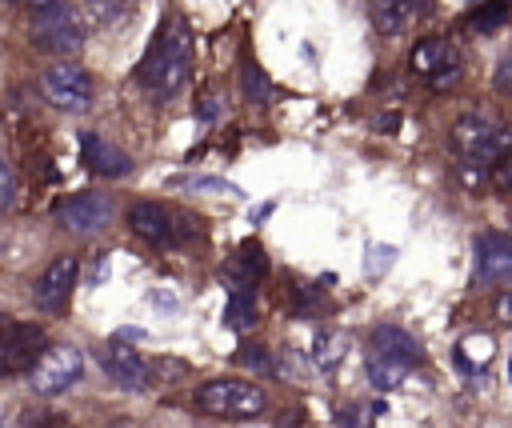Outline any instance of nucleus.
Masks as SVG:
<instances>
[{
	"instance_id": "f257e3e1",
	"label": "nucleus",
	"mask_w": 512,
	"mask_h": 428,
	"mask_svg": "<svg viewBox=\"0 0 512 428\" xmlns=\"http://www.w3.org/2000/svg\"><path fill=\"white\" fill-rule=\"evenodd\" d=\"M192 68V28L184 16H172L160 32V40L152 44V52L140 64V80L148 84V92L156 96H172Z\"/></svg>"
},
{
	"instance_id": "f03ea898",
	"label": "nucleus",
	"mask_w": 512,
	"mask_h": 428,
	"mask_svg": "<svg viewBox=\"0 0 512 428\" xmlns=\"http://www.w3.org/2000/svg\"><path fill=\"white\" fill-rule=\"evenodd\" d=\"M192 404L220 420H252L264 412V392L248 380H208L196 388Z\"/></svg>"
},
{
	"instance_id": "7ed1b4c3",
	"label": "nucleus",
	"mask_w": 512,
	"mask_h": 428,
	"mask_svg": "<svg viewBox=\"0 0 512 428\" xmlns=\"http://www.w3.org/2000/svg\"><path fill=\"white\" fill-rule=\"evenodd\" d=\"M84 372V356L76 344H52L36 356V364L28 368V380H32V392L40 396H56L64 388H72Z\"/></svg>"
},
{
	"instance_id": "20e7f679",
	"label": "nucleus",
	"mask_w": 512,
	"mask_h": 428,
	"mask_svg": "<svg viewBox=\"0 0 512 428\" xmlns=\"http://www.w3.org/2000/svg\"><path fill=\"white\" fill-rule=\"evenodd\" d=\"M32 44L52 56H76L84 48V28L68 4H56V8L32 16Z\"/></svg>"
},
{
	"instance_id": "39448f33",
	"label": "nucleus",
	"mask_w": 512,
	"mask_h": 428,
	"mask_svg": "<svg viewBox=\"0 0 512 428\" xmlns=\"http://www.w3.org/2000/svg\"><path fill=\"white\" fill-rule=\"evenodd\" d=\"M408 68L424 76L432 88H452L460 80V48L444 36H428L408 52Z\"/></svg>"
},
{
	"instance_id": "423d86ee",
	"label": "nucleus",
	"mask_w": 512,
	"mask_h": 428,
	"mask_svg": "<svg viewBox=\"0 0 512 428\" xmlns=\"http://www.w3.org/2000/svg\"><path fill=\"white\" fill-rule=\"evenodd\" d=\"M40 92L48 104H56L60 112H88L92 108V76L76 64H52L40 76Z\"/></svg>"
},
{
	"instance_id": "0eeeda50",
	"label": "nucleus",
	"mask_w": 512,
	"mask_h": 428,
	"mask_svg": "<svg viewBox=\"0 0 512 428\" xmlns=\"http://www.w3.org/2000/svg\"><path fill=\"white\" fill-rule=\"evenodd\" d=\"M56 224L64 232H76V236H92V232H104L112 224V200L100 196V192H76L68 196L60 208H56Z\"/></svg>"
},
{
	"instance_id": "6e6552de",
	"label": "nucleus",
	"mask_w": 512,
	"mask_h": 428,
	"mask_svg": "<svg viewBox=\"0 0 512 428\" xmlns=\"http://www.w3.org/2000/svg\"><path fill=\"white\" fill-rule=\"evenodd\" d=\"M76 280H80V260L76 256H56L44 272H40V280H36V304L48 312V316H60L64 308H68V300H72V292H76Z\"/></svg>"
},
{
	"instance_id": "1a4fd4ad",
	"label": "nucleus",
	"mask_w": 512,
	"mask_h": 428,
	"mask_svg": "<svg viewBox=\"0 0 512 428\" xmlns=\"http://www.w3.org/2000/svg\"><path fill=\"white\" fill-rule=\"evenodd\" d=\"M44 328L40 324H4L0 328V376L24 372L44 352Z\"/></svg>"
},
{
	"instance_id": "9d476101",
	"label": "nucleus",
	"mask_w": 512,
	"mask_h": 428,
	"mask_svg": "<svg viewBox=\"0 0 512 428\" xmlns=\"http://www.w3.org/2000/svg\"><path fill=\"white\" fill-rule=\"evenodd\" d=\"M176 212L172 208H164V204H156V200H140V204H132L128 208V228L140 236V240H148V244H160V248H168V244H176Z\"/></svg>"
},
{
	"instance_id": "9b49d317",
	"label": "nucleus",
	"mask_w": 512,
	"mask_h": 428,
	"mask_svg": "<svg viewBox=\"0 0 512 428\" xmlns=\"http://www.w3.org/2000/svg\"><path fill=\"white\" fill-rule=\"evenodd\" d=\"M472 248H476V272H480V280H488V284L508 280V272H512V240L504 232H480Z\"/></svg>"
},
{
	"instance_id": "f8f14e48",
	"label": "nucleus",
	"mask_w": 512,
	"mask_h": 428,
	"mask_svg": "<svg viewBox=\"0 0 512 428\" xmlns=\"http://www.w3.org/2000/svg\"><path fill=\"white\" fill-rule=\"evenodd\" d=\"M80 152H84V164L96 172V176H128L132 172V160H128V152L124 148H116L112 140H104V136H96V132H84L80 136Z\"/></svg>"
},
{
	"instance_id": "ddd939ff",
	"label": "nucleus",
	"mask_w": 512,
	"mask_h": 428,
	"mask_svg": "<svg viewBox=\"0 0 512 428\" xmlns=\"http://www.w3.org/2000/svg\"><path fill=\"white\" fill-rule=\"evenodd\" d=\"M104 368H108V376H112L120 388H128V392H144V388L152 384V372L144 368V360H140L132 348H124L120 340L108 344V352H104Z\"/></svg>"
},
{
	"instance_id": "4468645a",
	"label": "nucleus",
	"mask_w": 512,
	"mask_h": 428,
	"mask_svg": "<svg viewBox=\"0 0 512 428\" xmlns=\"http://www.w3.org/2000/svg\"><path fill=\"white\" fill-rule=\"evenodd\" d=\"M432 0H372V24L380 36H400L412 20L428 16Z\"/></svg>"
},
{
	"instance_id": "2eb2a0df",
	"label": "nucleus",
	"mask_w": 512,
	"mask_h": 428,
	"mask_svg": "<svg viewBox=\"0 0 512 428\" xmlns=\"http://www.w3.org/2000/svg\"><path fill=\"white\" fill-rule=\"evenodd\" d=\"M496 356V340L488 332H468L456 348H452V364L464 372V376H480Z\"/></svg>"
},
{
	"instance_id": "dca6fc26",
	"label": "nucleus",
	"mask_w": 512,
	"mask_h": 428,
	"mask_svg": "<svg viewBox=\"0 0 512 428\" xmlns=\"http://www.w3.org/2000/svg\"><path fill=\"white\" fill-rule=\"evenodd\" d=\"M372 352H376V356L404 360V364H416V360H420V344H416V336H408V332L396 328V324H380V328H372Z\"/></svg>"
},
{
	"instance_id": "f3484780",
	"label": "nucleus",
	"mask_w": 512,
	"mask_h": 428,
	"mask_svg": "<svg viewBox=\"0 0 512 428\" xmlns=\"http://www.w3.org/2000/svg\"><path fill=\"white\" fill-rule=\"evenodd\" d=\"M264 272H268V256H264V248H260L256 240H244V244L236 248V260L228 264V276L236 280V288H252Z\"/></svg>"
},
{
	"instance_id": "a211bd4d",
	"label": "nucleus",
	"mask_w": 512,
	"mask_h": 428,
	"mask_svg": "<svg viewBox=\"0 0 512 428\" xmlns=\"http://www.w3.org/2000/svg\"><path fill=\"white\" fill-rule=\"evenodd\" d=\"M364 372H368V384L372 388H380V392H392V388H400L408 376H412V364H404V360H392V356H368V364H364Z\"/></svg>"
},
{
	"instance_id": "6ab92c4d",
	"label": "nucleus",
	"mask_w": 512,
	"mask_h": 428,
	"mask_svg": "<svg viewBox=\"0 0 512 428\" xmlns=\"http://www.w3.org/2000/svg\"><path fill=\"white\" fill-rule=\"evenodd\" d=\"M344 352H348V340L340 332H332V328H320L316 332V340H312V364L320 372H332L344 360Z\"/></svg>"
},
{
	"instance_id": "aec40b11",
	"label": "nucleus",
	"mask_w": 512,
	"mask_h": 428,
	"mask_svg": "<svg viewBox=\"0 0 512 428\" xmlns=\"http://www.w3.org/2000/svg\"><path fill=\"white\" fill-rule=\"evenodd\" d=\"M224 324L232 332H244V328L256 324V296H252V288H232V296L224 304Z\"/></svg>"
},
{
	"instance_id": "412c9836",
	"label": "nucleus",
	"mask_w": 512,
	"mask_h": 428,
	"mask_svg": "<svg viewBox=\"0 0 512 428\" xmlns=\"http://www.w3.org/2000/svg\"><path fill=\"white\" fill-rule=\"evenodd\" d=\"M504 20H508V0H488V4L472 16V28H476V32H496Z\"/></svg>"
},
{
	"instance_id": "4be33fe9",
	"label": "nucleus",
	"mask_w": 512,
	"mask_h": 428,
	"mask_svg": "<svg viewBox=\"0 0 512 428\" xmlns=\"http://www.w3.org/2000/svg\"><path fill=\"white\" fill-rule=\"evenodd\" d=\"M244 96H248L252 104H264V100L272 96V80H268L256 64H248V68H244Z\"/></svg>"
},
{
	"instance_id": "5701e85b",
	"label": "nucleus",
	"mask_w": 512,
	"mask_h": 428,
	"mask_svg": "<svg viewBox=\"0 0 512 428\" xmlns=\"http://www.w3.org/2000/svg\"><path fill=\"white\" fill-rule=\"evenodd\" d=\"M456 176H460V184L468 188V192H480L484 184H488V164H480V160H460L456 164Z\"/></svg>"
},
{
	"instance_id": "b1692460",
	"label": "nucleus",
	"mask_w": 512,
	"mask_h": 428,
	"mask_svg": "<svg viewBox=\"0 0 512 428\" xmlns=\"http://www.w3.org/2000/svg\"><path fill=\"white\" fill-rule=\"evenodd\" d=\"M84 8H88V20L92 24H112L116 16H124L128 0H84Z\"/></svg>"
},
{
	"instance_id": "393cba45",
	"label": "nucleus",
	"mask_w": 512,
	"mask_h": 428,
	"mask_svg": "<svg viewBox=\"0 0 512 428\" xmlns=\"http://www.w3.org/2000/svg\"><path fill=\"white\" fill-rule=\"evenodd\" d=\"M392 260H396V248H392V244H384V248H380V244H372V248H368V264H364V268H368V276H380V272H388V268H392Z\"/></svg>"
},
{
	"instance_id": "a878e982",
	"label": "nucleus",
	"mask_w": 512,
	"mask_h": 428,
	"mask_svg": "<svg viewBox=\"0 0 512 428\" xmlns=\"http://www.w3.org/2000/svg\"><path fill=\"white\" fill-rule=\"evenodd\" d=\"M236 360H240L244 368H252V372H276V364L268 360V352H264V348H252V344H248V348H240V352H236Z\"/></svg>"
},
{
	"instance_id": "bb28decb",
	"label": "nucleus",
	"mask_w": 512,
	"mask_h": 428,
	"mask_svg": "<svg viewBox=\"0 0 512 428\" xmlns=\"http://www.w3.org/2000/svg\"><path fill=\"white\" fill-rule=\"evenodd\" d=\"M188 188H196V192H228V196H240V188H232V184H224V180H204V176H196V180H184Z\"/></svg>"
},
{
	"instance_id": "cd10ccee",
	"label": "nucleus",
	"mask_w": 512,
	"mask_h": 428,
	"mask_svg": "<svg viewBox=\"0 0 512 428\" xmlns=\"http://www.w3.org/2000/svg\"><path fill=\"white\" fill-rule=\"evenodd\" d=\"M488 168H492V184H496V192H508V168H512V160L500 156V160H492Z\"/></svg>"
},
{
	"instance_id": "c85d7f7f",
	"label": "nucleus",
	"mask_w": 512,
	"mask_h": 428,
	"mask_svg": "<svg viewBox=\"0 0 512 428\" xmlns=\"http://www.w3.org/2000/svg\"><path fill=\"white\" fill-rule=\"evenodd\" d=\"M8 200H12V172H8V164L0 160V208H8Z\"/></svg>"
},
{
	"instance_id": "c756f323",
	"label": "nucleus",
	"mask_w": 512,
	"mask_h": 428,
	"mask_svg": "<svg viewBox=\"0 0 512 428\" xmlns=\"http://www.w3.org/2000/svg\"><path fill=\"white\" fill-rule=\"evenodd\" d=\"M508 80H512V60H500V68H496V88L508 92Z\"/></svg>"
},
{
	"instance_id": "7c9ffc66",
	"label": "nucleus",
	"mask_w": 512,
	"mask_h": 428,
	"mask_svg": "<svg viewBox=\"0 0 512 428\" xmlns=\"http://www.w3.org/2000/svg\"><path fill=\"white\" fill-rule=\"evenodd\" d=\"M376 128H380V132H396V128H400V116H396V112H388V116H380V124H376Z\"/></svg>"
},
{
	"instance_id": "2f4dec72",
	"label": "nucleus",
	"mask_w": 512,
	"mask_h": 428,
	"mask_svg": "<svg viewBox=\"0 0 512 428\" xmlns=\"http://www.w3.org/2000/svg\"><path fill=\"white\" fill-rule=\"evenodd\" d=\"M108 276V264H104V256H100V264H92V272H88V280L96 284V280H104Z\"/></svg>"
},
{
	"instance_id": "473e14b6",
	"label": "nucleus",
	"mask_w": 512,
	"mask_h": 428,
	"mask_svg": "<svg viewBox=\"0 0 512 428\" xmlns=\"http://www.w3.org/2000/svg\"><path fill=\"white\" fill-rule=\"evenodd\" d=\"M56 4H64V0H32L28 8H32V16H36V12H48V8H56Z\"/></svg>"
},
{
	"instance_id": "72a5a7b5",
	"label": "nucleus",
	"mask_w": 512,
	"mask_h": 428,
	"mask_svg": "<svg viewBox=\"0 0 512 428\" xmlns=\"http://www.w3.org/2000/svg\"><path fill=\"white\" fill-rule=\"evenodd\" d=\"M200 116H204V120H212V116H216V104H212V96H204V104H200Z\"/></svg>"
},
{
	"instance_id": "f704fd0d",
	"label": "nucleus",
	"mask_w": 512,
	"mask_h": 428,
	"mask_svg": "<svg viewBox=\"0 0 512 428\" xmlns=\"http://www.w3.org/2000/svg\"><path fill=\"white\" fill-rule=\"evenodd\" d=\"M336 428H360V420L356 416H336Z\"/></svg>"
},
{
	"instance_id": "c9c22d12",
	"label": "nucleus",
	"mask_w": 512,
	"mask_h": 428,
	"mask_svg": "<svg viewBox=\"0 0 512 428\" xmlns=\"http://www.w3.org/2000/svg\"><path fill=\"white\" fill-rule=\"evenodd\" d=\"M0 428H4V416H0Z\"/></svg>"
}]
</instances>
